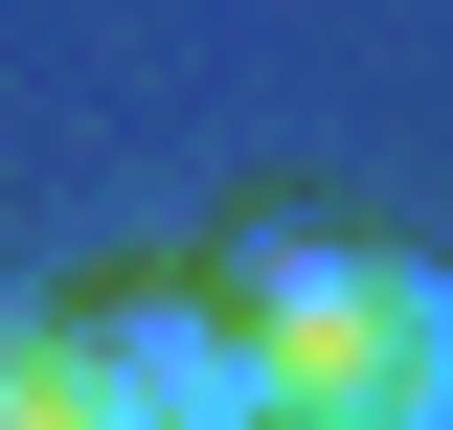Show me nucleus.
<instances>
[{
  "mask_svg": "<svg viewBox=\"0 0 453 430\" xmlns=\"http://www.w3.org/2000/svg\"><path fill=\"white\" fill-rule=\"evenodd\" d=\"M204 295L250 340V430H453V272L431 250H363L318 204H226Z\"/></svg>",
  "mask_w": 453,
  "mask_h": 430,
  "instance_id": "f257e3e1",
  "label": "nucleus"
},
{
  "mask_svg": "<svg viewBox=\"0 0 453 430\" xmlns=\"http://www.w3.org/2000/svg\"><path fill=\"white\" fill-rule=\"evenodd\" d=\"M46 318H68L91 430H250V340H226L204 272H91V295H46Z\"/></svg>",
  "mask_w": 453,
  "mask_h": 430,
  "instance_id": "f03ea898",
  "label": "nucleus"
},
{
  "mask_svg": "<svg viewBox=\"0 0 453 430\" xmlns=\"http://www.w3.org/2000/svg\"><path fill=\"white\" fill-rule=\"evenodd\" d=\"M0 430H91V385H68V318H46V295H0Z\"/></svg>",
  "mask_w": 453,
  "mask_h": 430,
  "instance_id": "7ed1b4c3",
  "label": "nucleus"
}]
</instances>
